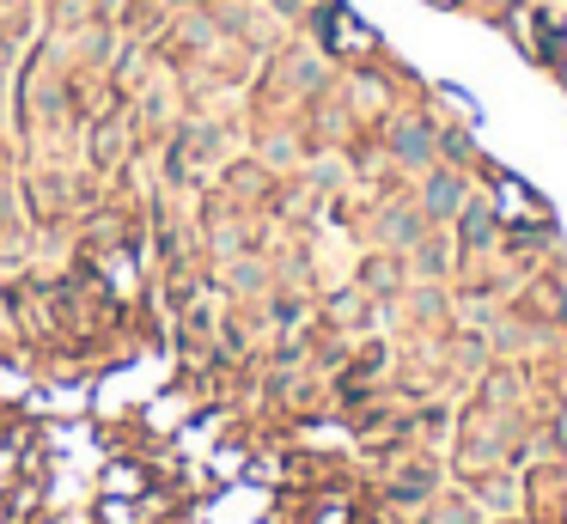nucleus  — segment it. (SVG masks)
Wrapping results in <instances>:
<instances>
[{
	"mask_svg": "<svg viewBox=\"0 0 567 524\" xmlns=\"http://www.w3.org/2000/svg\"><path fill=\"white\" fill-rule=\"evenodd\" d=\"M458 232H464V244H470V250L494 244V214L482 208V201H464V208H458Z\"/></svg>",
	"mask_w": 567,
	"mask_h": 524,
	"instance_id": "obj_3",
	"label": "nucleus"
},
{
	"mask_svg": "<svg viewBox=\"0 0 567 524\" xmlns=\"http://www.w3.org/2000/svg\"><path fill=\"white\" fill-rule=\"evenodd\" d=\"M422 269H427V275H439V269H446V250L427 244V250H422Z\"/></svg>",
	"mask_w": 567,
	"mask_h": 524,
	"instance_id": "obj_6",
	"label": "nucleus"
},
{
	"mask_svg": "<svg viewBox=\"0 0 567 524\" xmlns=\"http://www.w3.org/2000/svg\"><path fill=\"white\" fill-rule=\"evenodd\" d=\"M391 153L403 159V165H427V159H434V129H427V122H396Z\"/></svg>",
	"mask_w": 567,
	"mask_h": 524,
	"instance_id": "obj_2",
	"label": "nucleus"
},
{
	"mask_svg": "<svg viewBox=\"0 0 567 524\" xmlns=\"http://www.w3.org/2000/svg\"><path fill=\"white\" fill-rule=\"evenodd\" d=\"M464 201H470V189H464L458 171H434V177L422 184V214L427 220H458Z\"/></svg>",
	"mask_w": 567,
	"mask_h": 524,
	"instance_id": "obj_1",
	"label": "nucleus"
},
{
	"mask_svg": "<svg viewBox=\"0 0 567 524\" xmlns=\"http://www.w3.org/2000/svg\"><path fill=\"white\" fill-rule=\"evenodd\" d=\"M434 146H446L451 159H470L476 146H470V134H458V129H446V134H434Z\"/></svg>",
	"mask_w": 567,
	"mask_h": 524,
	"instance_id": "obj_5",
	"label": "nucleus"
},
{
	"mask_svg": "<svg viewBox=\"0 0 567 524\" xmlns=\"http://www.w3.org/2000/svg\"><path fill=\"white\" fill-rule=\"evenodd\" d=\"M555 446H561V451H567V415H561V421H555Z\"/></svg>",
	"mask_w": 567,
	"mask_h": 524,
	"instance_id": "obj_7",
	"label": "nucleus"
},
{
	"mask_svg": "<svg viewBox=\"0 0 567 524\" xmlns=\"http://www.w3.org/2000/svg\"><path fill=\"white\" fill-rule=\"evenodd\" d=\"M384 232H391V238H396V244H415V238H422V220H415V214H410V208H396V214H391V220H384Z\"/></svg>",
	"mask_w": 567,
	"mask_h": 524,
	"instance_id": "obj_4",
	"label": "nucleus"
},
{
	"mask_svg": "<svg viewBox=\"0 0 567 524\" xmlns=\"http://www.w3.org/2000/svg\"><path fill=\"white\" fill-rule=\"evenodd\" d=\"M177 7H189V0H177Z\"/></svg>",
	"mask_w": 567,
	"mask_h": 524,
	"instance_id": "obj_8",
	"label": "nucleus"
}]
</instances>
